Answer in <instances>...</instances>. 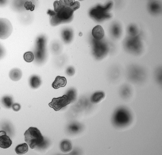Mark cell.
<instances>
[{
	"mask_svg": "<svg viewBox=\"0 0 162 155\" xmlns=\"http://www.w3.org/2000/svg\"><path fill=\"white\" fill-rule=\"evenodd\" d=\"M25 140L32 149L36 148L43 149L48 144L40 131L36 128L31 127L26 130L25 134Z\"/></svg>",
	"mask_w": 162,
	"mask_h": 155,
	"instance_id": "cell-1",
	"label": "cell"
},
{
	"mask_svg": "<svg viewBox=\"0 0 162 155\" xmlns=\"http://www.w3.org/2000/svg\"><path fill=\"white\" fill-rule=\"evenodd\" d=\"M132 116L131 112L126 107H120L114 112L112 117L113 126L118 128L128 126L131 123Z\"/></svg>",
	"mask_w": 162,
	"mask_h": 155,
	"instance_id": "cell-2",
	"label": "cell"
},
{
	"mask_svg": "<svg viewBox=\"0 0 162 155\" xmlns=\"http://www.w3.org/2000/svg\"><path fill=\"white\" fill-rule=\"evenodd\" d=\"M74 12L70 7H66L63 8L51 16V25L55 26L62 23L70 22L72 18Z\"/></svg>",
	"mask_w": 162,
	"mask_h": 155,
	"instance_id": "cell-3",
	"label": "cell"
},
{
	"mask_svg": "<svg viewBox=\"0 0 162 155\" xmlns=\"http://www.w3.org/2000/svg\"><path fill=\"white\" fill-rule=\"evenodd\" d=\"M112 3L108 4L104 7L98 6L93 8L90 12V16L98 21H101L111 17L108 11L111 8Z\"/></svg>",
	"mask_w": 162,
	"mask_h": 155,
	"instance_id": "cell-4",
	"label": "cell"
},
{
	"mask_svg": "<svg viewBox=\"0 0 162 155\" xmlns=\"http://www.w3.org/2000/svg\"><path fill=\"white\" fill-rule=\"evenodd\" d=\"M13 31V25L10 21L5 18H0V39H7Z\"/></svg>",
	"mask_w": 162,
	"mask_h": 155,
	"instance_id": "cell-5",
	"label": "cell"
},
{
	"mask_svg": "<svg viewBox=\"0 0 162 155\" xmlns=\"http://www.w3.org/2000/svg\"><path fill=\"white\" fill-rule=\"evenodd\" d=\"M71 101L66 95L57 98H53L52 101L49 103L48 105L56 111L70 104Z\"/></svg>",
	"mask_w": 162,
	"mask_h": 155,
	"instance_id": "cell-6",
	"label": "cell"
},
{
	"mask_svg": "<svg viewBox=\"0 0 162 155\" xmlns=\"http://www.w3.org/2000/svg\"><path fill=\"white\" fill-rule=\"evenodd\" d=\"M45 40L43 37H39L36 40L35 56L36 60L42 61L45 57Z\"/></svg>",
	"mask_w": 162,
	"mask_h": 155,
	"instance_id": "cell-7",
	"label": "cell"
},
{
	"mask_svg": "<svg viewBox=\"0 0 162 155\" xmlns=\"http://www.w3.org/2000/svg\"><path fill=\"white\" fill-rule=\"evenodd\" d=\"M99 40H95L93 51L94 54L97 57L102 58L105 55L106 49L103 44L100 42Z\"/></svg>",
	"mask_w": 162,
	"mask_h": 155,
	"instance_id": "cell-8",
	"label": "cell"
},
{
	"mask_svg": "<svg viewBox=\"0 0 162 155\" xmlns=\"http://www.w3.org/2000/svg\"><path fill=\"white\" fill-rule=\"evenodd\" d=\"M92 34L95 39L100 40L104 36V31L101 26L97 25L93 28Z\"/></svg>",
	"mask_w": 162,
	"mask_h": 155,
	"instance_id": "cell-9",
	"label": "cell"
},
{
	"mask_svg": "<svg viewBox=\"0 0 162 155\" xmlns=\"http://www.w3.org/2000/svg\"><path fill=\"white\" fill-rule=\"evenodd\" d=\"M67 83V79L65 77L58 76L52 83V86L55 89H58L61 87L65 86Z\"/></svg>",
	"mask_w": 162,
	"mask_h": 155,
	"instance_id": "cell-10",
	"label": "cell"
},
{
	"mask_svg": "<svg viewBox=\"0 0 162 155\" xmlns=\"http://www.w3.org/2000/svg\"><path fill=\"white\" fill-rule=\"evenodd\" d=\"M22 73L21 70L18 68L12 69L9 73V77L14 81H19L22 78Z\"/></svg>",
	"mask_w": 162,
	"mask_h": 155,
	"instance_id": "cell-11",
	"label": "cell"
},
{
	"mask_svg": "<svg viewBox=\"0 0 162 155\" xmlns=\"http://www.w3.org/2000/svg\"><path fill=\"white\" fill-rule=\"evenodd\" d=\"M12 144V141L7 135L0 136V147L4 149L9 147Z\"/></svg>",
	"mask_w": 162,
	"mask_h": 155,
	"instance_id": "cell-12",
	"label": "cell"
},
{
	"mask_svg": "<svg viewBox=\"0 0 162 155\" xmlns=\"http://www.w3.org/2000/svg\"><path fill=\"white\" fill-rule=\"evenodd\" d=\"M105 97V94L104 92L101 91L96 92L93 94L91 97V101L94 104L98 103L102 100Z\"/></svg>",
	"mask_w": 162,
	"mask_h": 155,
	"instance_id": "cell-13",
	"label": "cell"
},
{
	"mask_svg": "<svg viewBox=\"0 0 162 155\" xmlns=\"http://www.w3.org/2000/svg\"><path fill=\"white\" fill-rule=\"evenodd\" d=\"M82 128V126L80 124L77 123H73L68 126L67 130L70 134H75L81 131Z\"/></svg>",
	"mask_w": 162,
	"mask_h": 155,
	"instance_id": "cell-14",
	"label": "cell"
},
{
	"mask_svg": "<svg viewBox=\"0 0 162 155\" xmlns=\"http://www.w3.org/2000/svg\"><path fill=\"white\" fill-rule=\"evenodd\" d=\"M41 84V81L40 78L36 75H32L29 79V84L31 87L33 89L38 88Z\"/></svg>",
	"mask_w": 162,
	"mask_h": 155,
	"instance_id": "cell-15",
	"label": "cell"
},
{
	"mask_svg": "<svg viewBox=\"0 0 162 155\" xmlns=\"http://www.w3.org/2000/svg\"><path fill=\"white\" fill-rule=\"evenodd\" d=\"M60 148L62 152H70L72 150V145L70 141L65 140L61 142Z\"/></svg>",
	"mask_w": 162,
	"mask_h": 155,
	"instance_id": "cell-16",
	"label": "cell"
},
{
	"mask_svg": "<svg viewBox=\"0 0 162 155\" xmlns=\"http://www.w3.org/2000/svg\"><path fill=\"white\" fill-rule=\"evenodd\" d=\"M28 148L27 144L24 143L17 146L15 148V150L17 154L22 155L28 152Z\"/></svg>",
	"mask_w": 162,
	"mask_h": 155,
	"instance_id": "cell-17",
	"label": "cell"
},
{
	"mask_svg": "<svg viewBox=\"0 0 162 155\" xmlns=\"http://www.w3.org/2000/svg\"><path fill=\"white\" fill-rule=\"evenodd\" d=\"M73 35L72 30L69 29L64 30L62 34L63 39L66 43H69L71 41L73 38Z\"/></svg>",
	"mask_w": 162,
	"mask_h": 155,
	"instance_id": "cell-18",
	"label": "cell"
},
{
	"mask_svg": "<svg viewBox=\"0 0 162 155\" xmlns=\"http://www.w3.org/2000/svg\"><path fill=\"white\" fill-rule=\"evenodd\" d=\"M120 94L122 98L124 99L129 98L131 94V90L130 88L125 86L123 87L120 91Z\"/></svg>",
	"mask_w": 162,
	"mask_h": 155,
	"instance_id": "cell-19",
	"label": "cell"
},
{
	"mask_svg": "<svg viewBox=\"0 0 162 155\" xmlns=\"http://www.w3.org/2000/svg\"><path fill=\"white\" fill-rule=\"evenodd\" d=\"M2 103L3 105L6 108H11L13 105L12 98L10 96H5L2 99Z\"/></svg>",
	"mask_w": 162,
	"mask_h": 155,
	"instance_id": "cell-20",
	"label": "cell"
},
{
	"mask_svg": "<svg viewBox=\"0 0 162 155\" xmlns=\"http://www.w3.org/2000/svg\"><path fill=\"white\" fill-rule=\"evenodd\" d=\"M54 11L58 12L63 8L66 7L63 0H60L59 1H56L53 4Z\"/></svg>",
	"mask_w": 162,
	"mask_h": 155,
	"instance_id": "cell-21",
	"label": "cell"
},
{
	"mask_svg": "<svg viewBox=\"0 0 162 155\" xmlns=\"http://www.w3.org/2000/svg\"><path fill=\"white\" fill-rule=\"evenodd\" d=\"M23 58L24 60L26 62L31 63L34 60V55L31 51H27L24 54Z\"/></svg>",
	"mask_w": 162,
	"mask_h": 155,
	"instance_id": "cell-22",
	"label": "cell"
},
{
	"mask_svg": "<svg viewBox=\"0 0 162 155\" xmlns=\"http://www.w3.org/2000/svg\"><path fill=\"white\" fill-rule=\"evenodd\" d=\"M66 95L70 99L71 102H73L75 100L76 98V91L74 88L70 89L67 91Z\"/></svg>",
	"mask_w": 162,
	"mask_h": 155,
	"instance_id": "cell-23",
	"label": "cell"
},
{
	"mask_svg": "<svg viewBox=\"0 0 162 155\" xmlns=\"http://www.w3.org/2000/svg\"><path fill=\"white\" fill-rule=\"evenodd\" d=\"M6 51L5 47L0 43V60L3 59L5 56Z\"/></svg>",
	"mask_w": 162,
	"mask_h": 155,
	"instance_id": "cell-24",
	"label": "cell"
},
{
	"mask_svg": "<svg viewBox=\"0 0 162 155\" xmlns=\"http://www.w3.org/2000/svg\"><path fill=\"white\" fill-rule=\"evenodd\" d=\"M25 7L27 10L33 11L34 10L35 6L31 2H26L25 4Z\"/></svg>",
	"mask_w": 162,
	"mask_h": 155,
	"instance_id": "cell-25",
	"label": "cell"
},
{
	"mask_svg": "<svg viewBox=\"0 0 162 155\" xmlns=\"http://www.w3.org/2000/svg\"><path fill=\"white\" fill-rule=\"evenodd\" d=\"M113 35L116 37L119 36L120 33V28L117 25H115L113 28Z\"/></svg>",
	"mask_w": 162,
	"mask_h": 155,
	"instance_id": "cell-26",
	"label": "cell"
},
{
	"mask_svg": "<svg viewBox=\"0 0 162 155\" xmlns=\"http://www.w3.org/2000/svg\"><path fill=\"white\" fill-rule=\"evenodd\" d=\"M150 5V8L151 11L154 13L157 12L159 7V5L156 3H153Z\"/></svg>",
	"mask_w": 162,
	"mask_h": 155,
	"instance_id": "cell-27",
	"label": "cell"
},
{
	"mask_svg": "<svg viewBox=\"0 0 162 155\" xmlns=\"http://www.w3.org/2000/svg\"><path fill=\"white\" fill-rule=\"evenodd\" d=\"M80 7V4L78 2H75L74 4L71 6L70 8L74 12L76 10L78 9Z\"/></svg>",
	"mask_w": 162,
	"mask_h": 155,
	"instance_id": "cell-28",
	"label": "cell"
},
{
	"mask_svg": "<svg viewBox=\"0 0 162 155\" xmlns=\"http://www.w3.org/2000/svg\"><path fill=\"white\" fill-rule=\"evenodd\" d=\"M66 7H70L75 2V0H64Z\"/></svg>",
	"mask_w": 162,
	"mask_h": 155,
	"instance_id": "cell-29",
	"label": "cell"
},
{
	"mask_svg": "<svg viewBox=\"0 0 162 155\" xmlns=\"http://www.w3.org/2000/svg\"><path fill=\"white\" fill-rule=\"evenodd\" d=\"M66 72L68 75L71 76L74 74L75 71L72 67H69L67 69Z\"/></svg>",
	"mask_w": 162,
	"mask_h": 155,
	"instance_id": "cell-30",
	"label": "cell"
},
{
	"mask_svg": "<svg viewBox=\"0 0 162 155\" xmlns=\"http://www.w3.org/2000/svg\"><path fill=\"white\" fill-rule=\"evenodd\" d=\"M12 107L13 110L15 112L19 111L21 109V106L18 103L13 104Z\"/></svg>",
	"mask_w": 162,
	"mask_h": 155,
	"instance_id": "cell-31",
	"label": "cell"
},
{
	"mask_svg": "<svg viewBox=\"0 0 162 155\" xmlns=\"http://www.w3.org/2000/svg\"><path fill=\"white\" fill-rule=\"evenodd\" d=\"M8 2V0H0V6L5 5Z\"/></svg>",
	"mask_w": 162,
	"mask_h": 155,
	"instance_id": "cell-32",
	"label": "cell"
},
{
	"mask_svg": "<svg viewBox=\"0 0 162 155\" xmlns=\"http://www.w3.org/2000/svg\"><path fill=\"white\" fill-rule=\"evenodd\" d=\"M4 135H7V133L5 131H0V136Z\"/></svg>",
	"mask_w": 162,
	"mask_h": 155,
	"instance_id": "cell-33",
	"label": "cell"
}]
</instances>
